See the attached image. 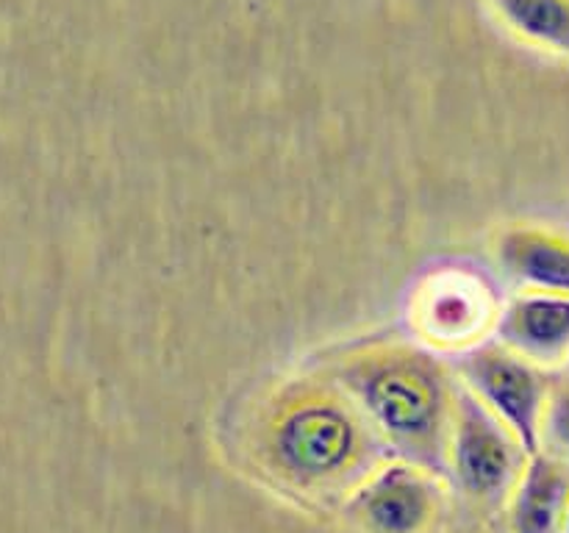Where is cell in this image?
Returning <instances> with one entry per match:
<instances>
[{
    "label": "cell",
    "mask_w": 569,
    "mask_h": 533,
    "mask_svg": "<svg viewBox=\"0 0 569 533\" xmlns=\"http://www.w3.org/2000/svg\"><path fill=\"white\" fill-rule=\"evenodd\" d=\"M359 392L378 425L398 442H426L439 422V383L417 361L378 364L359 378Z\"/></svg>",
    "instance_id": "3"
},
{
    "label": "cell",
    "mask_w": 569,
    "mask_h": 533,
    "mask_svg": "<svg viewBox=\"0 0 569 533\" xmlns=\"http://www.w3.org/2000/svg\"><path fill=\"white\" fill-rule=\"evenodd\" d=\"M503 348L537 366L565 364L569 359V294L526 292L500 314Z\"/></svg>",
    "instance_id": "5"
},
{
    "label": "cell",
    "mask_w": 569,
    "mask_h": 533,
    "mask_svg": "<svg viewBox=\"0 0 569 533\" xmlns=\"http://www.w3.org/2000/svg\"><path fill=\"white\" fill-rule=\"evenodd\" d=\"M353 425L348 416L328 405H306L278 428V459L287 470L303 477L337 472L353 453Z\"/></svg>",
    "instance_id": "4"
},
{
    "label": "cell",
    "mask_w": 569,
    "mask_h": 533,
    "mask_svg": "<svg viewBox=\"0 0 569 533\" xmlns=\"http://www.w3.org/2000/svg\"><path fill=\"white\" fill-rule=\"evenodd\" d=\"M561 533H569V497H567V509H565V520H561Z\"/></svg>",
    "instance_id": "12"
},
{
    "label": "cell",
    "mask_w": 569,
    "mask_h": 533,
    "mask_svg": "<svg viewBox=\"0 0 569 533\" xmlns=\"http://www.w3.org/2000/svg\"><path fill=\"white\" fill-rule=\"evenodd\" d=\"M489 316H492V294L470 275L442 278L422 303L426 331L445 342H465L476 336Z\"/></svg>",
    "instance_id": "9"
},
{
    "label": "cell",
    "mask_w": 569,
    "mask_h": 533,
    "mask_svg": "<svg viewBox=\"0 0 569 533\" xmlns=\"http://www.w3.org/2000/svg\"><path fill=\"white\" fill-rule=\"evenodd\" d=\"M569 497V466L545 450L528 455L511 500L515 533H561Z\"/></svg>",
    "instance_id": "7"
},
{
    "label": "cell",
    "mask_w": 569,
    "mask_h": 533,
    "mask_svg": "<svg viewBox=\"0 0 569 533\" xmlns=\"http://www.w3.org/2000/svg\"><path fill=\"white\" fill-rule=\"evenodd\" d=\"M520 39L569 59V0H489Z\"/></svg>",
    "instance_id": "10"
},
{
    "label": "cell",
    "mask_w": 569,
    "mask_h": 533,
    "mask_svg": "<svg viewBox=\"0 0 569 533\" xmlns=\"http://www.w3.org/2000/svg\"><path fill=\"white\" fill-rule=\"evenodd\" d=\"M356 511L376 533H415L431 514V492L409 466H389L356 497Z\"/></svg>",
    "instance_id": "8"
},
{
    "label": "cell",
    "mask_w": 569,
    "mask_h": 533,
    "mask_svg": "<svg viewBox=\"0 0 569 533\" xmlns=\"http://www.w3.org/2000/svg\"><path fill=\"white\" fill-rule=\"evenodd\" d=\"M472 394L509 428L528 455L539 450V422L550 378L509 348H483L465 361Z\"/></svg>",
    "instance_id": "1"
},
{
    "label": "cell",
    "mask_w": 569,
    "mask_h": 533,
    "mask_svg": "<svg viewBox=\"0 0 569 533\" xmlns=\"http://www.w3.org/2000/svg\"><path fill=\"white\" fill-rule=\"evenodd\" d=\"M498 255L528 292L569 294V233L539 225L511 228L500 239Z\"/></svg>",
    "instance_id": "6"
},
{
    "label": "cell",
    "mask_w": 569,
    "mask_h": 533,
    "mask_svg": "<svg viewBox=\"0 0 569 533\" xmlns=\"http://www.w3.org/2000/svg\"><path fill=\"white\" fill-rule=\"evenodd\" d=\"M453 450L461 486L483 503L503 500L528 461V453L520 447L515 433L472 392H461L459 398Z\"/></svg>",
    "instance_id": "2"
},
{
    "label": "cell",
    "mask_w": 569,
    "mask_h": 533,
    "mask_svg": "<svg viewBox=\"0 0 569 533\" xmlns=\"http://www.w3.org/2000/svg\"><path fill=\"white\" fill-rule=\"evenodd\" d=\"M565 461L569 466V372L550 378L545 398L542 422H539V450Z\"/></svg>",
    "instance_id": "11"
}]
</instances>
